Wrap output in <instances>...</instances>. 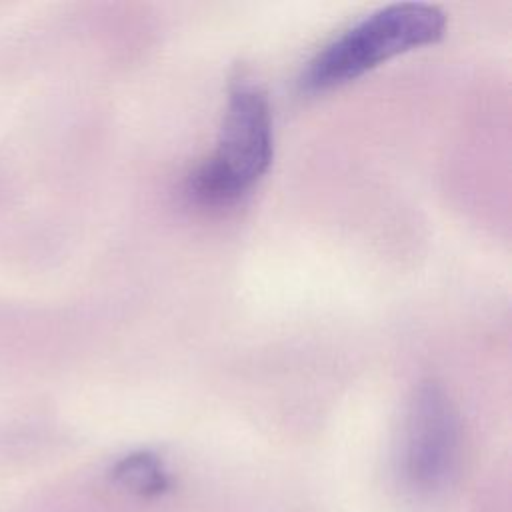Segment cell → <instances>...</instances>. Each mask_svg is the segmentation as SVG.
Segmentation results:
<instances>
[{
    "label": "cell",
    "mask_w": 512,
    "mask_h": 512,
    "mask_svg": "<svg viewBox=\"0 0 512 512\" xmlns=\"http://www.w3.org/2000/svg\"><path fill=\"white\" fill-rule=\"evenodd\" d=\"M444 28L446 14L434 4L396 2L382 6L316 52L300 74V88L324 92L342 86L398 54L440 40Z\"/></svg>",
    "instance_id": "cell-1"
},
{
    "label": "cell",
    "mask_w": 512,
    "mask_h": 512,
    "mask_svg": "<svg viewBox=\"0 0 512 512\" xmlns=\"http://www.w3.org/2000/svg\"><path fill=\"white\" fill-rule=\"evenodd\" d=\"M274 156L272 112L248 78L230 86L214 152L188 176L186 192L204 206L232 204L268 172Z\"/></svg>",
    "instance_id": "cell-2"
},
{
    "label": "cell",
    "mask_w": 512,
    "mask_h": 512,
    "mask_svg": "<svg viewBox=\"0 0 512 512\" xmlns=\"http://www.w3.org/2000/svg\"><path fill=\"white\" fill-rule=\"evenodd\" d=\"M116 474L132 486L152 488L162 482V472L158 462L150 454H132L120 462Z\"/></svg>",
    "instance_id": "cell-4"
},
{
    "label": "cell",
    "mask_w": 512,
    "mask_h": 512,
    "mask_svg": "<svg viewBox=\"0 0 512 512\" xmlns=\"http://www.w3.org/2000/svg\"><path fill=\"white\" fill-rule=\"evenodd\" d=\"M458 450L456 410L436 382H424L410 400L400 436V472L406 486L418 494L444 490L456 470Z\"/></svg>",
    "instance_id": "cell-3"
}]
</instances>
